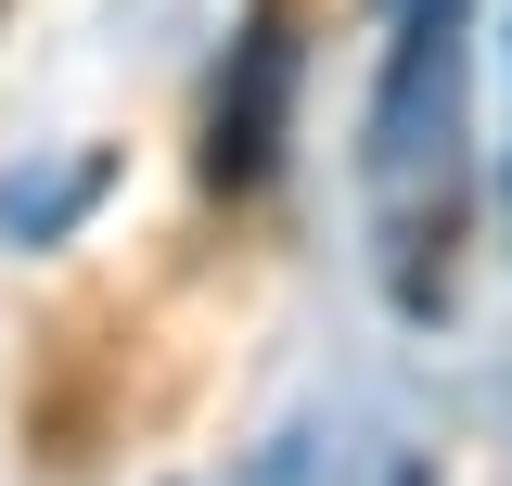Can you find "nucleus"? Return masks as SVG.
<instances>
[{"label": "nucleus", "mask_w": 512, "mask_h": 486, "mask_svg": "<svg viewBox=\"0 0 512 486\" xmlns=\"http://www.w3.org/2000/svg\"><path fill=\"white\" fill-rule=\"evenodd\" d=\"M295 0H256L231 64H218V90H205V192H269L282 180V128H295Z\"/></svg>", "instance_id": "2"}, {"label": "nucleus", "mask_w": 512, "mask_h": 486, "mask_svg": "<svg viewBox=\"0 0 512 486\" xmlns=\"http://www.w3.org/2000/svg\"><path fill=\"white\" fill-rule=\"evenodd\" d=\"M461 13L474 0H384L397 39L372 77V218L410 320L448 307V243H461Z\"/></svg>", "instance_id": "1"}, {"label": "nucleus", "mask_w": 512, "mask_h": 486, "mask_svg": "<svg viewBox=\"0 0 512 486\" xmlns=\"http://www.w3.org/2000/svg\"><path fill=\"white\" fill-rule=\"evenodd\" d=\"M90 180H103V167H77V180H13L0 192V231H39V218H64V205H90Z\"/></svg>", "instance_id": "3"}]
</instances>
